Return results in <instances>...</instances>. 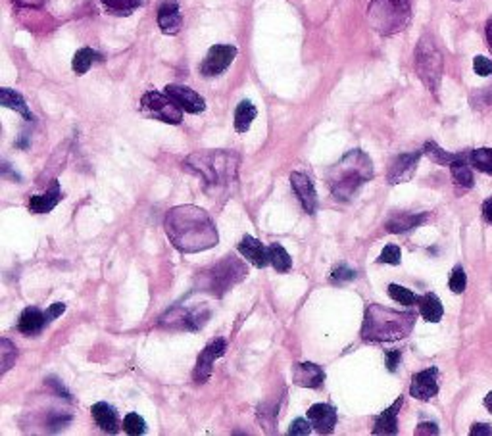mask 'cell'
I'll return each instance as SVG.
<instances>
[{
	"instance_id": "obj_16",
	"label": "cell",
	"mask_w": 492,
	"mask_h": 436,
	"mask_svg": "<svg viewBox=\"0 0 492 436\" xmlns=\"http://www.w3.org/2000/svg\"><path fill=\"white\" fill-rule=\"evenodd\" d=\"M308 419L314 427L316 432L319 434H331L336 427V410L329 404H314L310 410H308Z\"/></svg>"
},
{
	"instance_id": "obj_6",
	"label": "cell",
	"mask_w": 492,
	"mask_h": 436,
	"mask_svg": "<svg viewBox=\"0 0 492 436\" xmlns=\"http://www.w3.org/2000/svg\"><path fill=\"white\" fill-rule=\"evenodd\" d=\"M246 275L248 267L243 260L235 256H225L221 262L208 267V270L201 273V287L202 290L212 292L214 297H223L225 292L241 283Z\"/></svg>"
},
{
	"instance_id": "obj_41",
	"label": "cell",
	"mask_w": 492,
	"mask_h": 436,
	"mask_svg": "<svg viewBox=\"0 0 492 436\" xmlns=\"http://www.w3.org/2000/svg\"><path fill=\"white\" fill-rule=\"evenodd\" d=\"M473 69H475L477 76L487 77V76L492 74V62L488 58H485V56H475Z\"/></svg>"
},
{
	"instance_id": "obj_5",
	"label": "cell",
	"mask_w": 492,
	"mask_h": 436,
	"mask_svg": "<svg viewBox=\"0 0 492 436\" xmlns=\"http://www.w3.org/2000/svg\"><path fill=\"white\" fill-rule=\"evenodd\" d=\"M410 18L412 0H371L368 6V22L381 35L400 33Z\"/></svg>"
},
{
	"instance_id": "obj_49",
	"label": "cell",
	"mask_w": 492,
	"mask_h": 436,
	"mask_svg": "<svg viewBox=\"0 0 492 436\" xmlns=\"http://www.w3.org/2000/svg\"><path fill=\"white\" fill-rule=\"evenodd\" d=\"M487 43H488V49L492 52V16L487 22Z\"/></svg>"
},
{
	"instance_id": "obj_46",
	"label": "cell",
	"mask_w": 492,
	"mask_h": 436,
	"mask_svg": "<svg viewBox=\"0 0 492 436\" xmlns=\"http://www.w3.org/2000/svg\"><path fill=\"white\" fill-rule=\"evenodd\" d=\"M22 8H40L45 4V0H13Z\"/></svg>"
},
{
	"instance_id": "obj_15",
	"label": "cell",
	"mask_w": 492,
	"mask_h": 436,
	"mask_svg": "<svg viewBox=\"0 0 492 436\" xmlns=\"http://www.w3.org/2000/svg\"><path fill=\"white\" fill-rule=\"evenodd\" d=\"M165 94H170L174 101L183 108V111H187V114H202L206 110V101L204 98L192 91L191 87L185 85H167Z\"/></svg>"
},
{
	"instance_id": "obj_17",
	"label": "cell",
	"mask_w": 492,
	"mask_h": 436,
	"mask_svg": "<svg viewBox=\"0 0 492 436\" xmlns=\"http://www.w3.org/2000/svg\"><path fill=\"white\" fill-rule=\"evenodd\" d=\"M292 381L302 388H319L326 381V371L312 361L297 363L292 369Z\"/></svg>"
},
{
	"instance_id": "obj_23",
	"label": "cell",
	"mask_w": 492,
	"mask_h": 436,
	"mask_svg": "<svg viewBox=\"0 0 492 436\" xmlns=\"http://www.w3.org/2000/svg\"><path fill=\"white\" fill-rule=\"evenodd\" d=\"M470 152L458 154V158L450 164V172H452V179L458 187L461 189H471L475 185V179L470 167Z\"/></svg>"
},
{
	"instance_id": "obj_19",
	"label": "cell",
	"mask_w": 492,
	"mask_h": 436,
	"mask_svg": "<svg viewBox=\"0 0 492 436\" xmlns=\"http://www.w3.org/2000/svg\"><path fill=\"white\" fill-rule=\"evenodd\" d=\"M237 250L241 252V254L255 265L258 267V270H264L265 265L270 263V254H268V248H265L258 238H255L252 235H245L243 241L238 243Z\"/></svg>"
},
{
	"instance_id": "obj_12",
	"label": "cell",
	"mask_w": 492,
	"mask_h": 436,
	"mask_svg": "<svg viewBox=\"0 0 492 436\" xmlns=\"http://www.w3.org/2000/svg\"><path fill=\"white\" fill-rule=\"evenodd\" d=\"M421 156H424V150L406 152V154H400V156H397L395 160H392L389 175H387L390 185H398V182L410 181L416 174V167H417Z\"/></svg>"
},
{
	"instance_id": "obj_9",
	"label": "cell",
	"mask_w": 492,
	"mask_h": 436,
	"mask_svg": "<svg viewBox=\"0 0 492 436\" xmlns=\"http://www.w3.org/2000/svg\"><path fill=\"white\" fill-rule=\"evenodd\" d=\"M208 317H210L208 309H201V307L191 309V307L175 306L165 316H162L160 325L167 329H179V331H199L201 327H204Z\"/></svg>"
},
{
	"instance_id": "obj_32",
	"label": "cell",
	"mask_w": 492,
	"mask_h": 436,
	"mask_svg": "<svg viewBox=\"0 0 492 436\" xmlns=\"http://www.w3.org/2000/svg\"><path fill=\"white\" fill-rule=\"evenodd\" d=\"M424 154L425 156L434 162V164H439V165H450L452 164L456 158H458V154H450L446 152L444 148H441L437 143H433V140H427L425 147H424Z\"/></svg>"
},
{
	"instance_id": "obj_35",
	"label": "cell",
	"mask_w": 492,
	"mask_h": 436,
	"mask_svg": "<svg viewBox=\"0 0 492 436\" xmlns=\"http://www.w3.org/2000/svg\"><path fill=\"white\" fill-rule=\"evenodd\" d=\"M389 297L395 302H398V304H404V306H414L419 298V297H416V294L410 289L400 287V285H389Z\"/></svg>"
},
{
	"instance_id": "obj_11",
	"label": "cell",
	"mask_w": 492,
	"mask_h": 436,
	"mask_svg": "<svg viewBox=\"0 0 492 436\" xmlns=\"http://www.w3.org/2000/svg\"><path fill=\"white\" fill-rule=\"evenodd\" d=\"M225 350H228V341L216 339L201 351L199 360H196V368H194V381L196 383L202 385L208 381L210 377H212L214 363H216V360H219L225 354Z\"/></svg>"
},
{
	"instance_id": "obj_14",
	"label": "cell",
	"mask_w": 492,
	"mask_h": 436,
	"mask_svg": "<svg viewBox=\"0 0 492 436\" xmlns=\"http://www.w3.org/2000/svg\"><path fill=\"white\" fill-rule=\"evenodd\" d=\"M291 187H292L294 194H297L299 202L302 204L304 212L314 214L316 208H318V194H316V187H314L312 179L300 172H294V174H291Z\"/></svg>"
},
{
	"instance_id": "obj_44",
	"label": "cell",
	"mask_w": 492,
	"mask_h": 436,
	"mask_svg": "<svg viewBox=\"0 0 492 436\" xmlns=\"http://www.w3.org/2000/svg\"><path fill=\"white\" fill-rule=\"evenodd\" d=\"M66 312V304H62V302H56V304H52L49 309H47V321L50 323L52 319H56V317H60L62 314Z\"/></svg>"
},
{
	"instance_id": "obj_1",
	"label": "cell",
	"mask_w": 492,
	"mask_h": 436,
	"mask_svg": "<svg viewBox=\"0 0 492 436\" xmlns=\"http://www.w3.org/2000/svg\"><path fill=\"white\" fill-rule=\"evenodd\" d=\"M165 235L183 254H196L214 248L219 241L218 227L206 209L199 206H177L165 214Z\"/></svg>"
},
{
	"instance_id": "obj_13",
	"label": "cell",
	"mask_w": 492,
	"mask_h": 436,
	"mask_svg": "<svg viewBox=\"0 0 492 436\" xmlns=\"http://www.w3.org/2000/svg\"><path fill=\"white\" fill-rule=\"evenodd\" d=\"M439 394V369L437 368H429L414 375L412 378V387H410V396L416 400H431L433 396Z\"/></svg>"
},
{
	"instance_id": "obj_27",
	"label": "cell",
	"mask_w": 492,
	"mask_h": 436,
	"mask_svg": "<svg viewBox=\"0 0 492 436\" xmlns=\"http://www.w3.org/2000/svg\"><path fill=\"white\" fill-rule=\"evenodd\" d=\"M0 104H3L4 108H10L13 111H18V114H22L23 120H27V121H33L35 120L33 114H31L30 106L25 104L23 96L20 93H16V91L6 89V87L0 89Z\"/></svg>"
},
{
	"instance_id": "obj_34",
	"label": "cell",
	"mask_w": 492,
	"mask_h": 436,
	"mask_svg": "<svg viewBox=\"0 0 492 436\" xmlns=\"http://www.w3.org/2000/svg\"><path fill=\"white\" fill-rule=\"evenodd\" d=\"M16 358H18V348L13 346L8 339H3L0 341V365H3V369H0V373H6L13 363H16Z\"/></svg>"
},
{
	"instance_id": "obj_29",
	"label": "cell",
	"mask_w": 492,
	"mask_h": 436,
	"mask_svg": "<svg viewBox=\"0 0 492 436\" xmlns=\"http://www.w3.org/2000/svg\"><path fill=\"white\" fill-rule=\"evenodd\" d=\"M98 62H103V56L98 54L96 50L85 47V49H79L74 56V62H72V67H74V72L77 76H85L89 69L98 64Z\"/></svg>"
},
{
	"instance_id": "obj_25",
	"label": "cell",
	"mask_w": 492,
	"mask_h": 436,
	"mask_svg": "<svg viewBox=\"0 0 492 436\" xmlns=\"http://www.w3.org/2000/svg\"><path fill=\"white\" fill-rule=\"evenodd\" d=\"M427 219V214H407V212H402V214H395L389 221H387V231L389 233H406V231H412L416 227H419L421 223H424Z\"/></svg>"
},
{
	"instance_id": "obj_48",
	"label": "cell",
	"mask_w": 492,
	"mask_h": 436,
	"mask_svg": "<svg viewBox=\"0 0 492 436\" xmlns=\"http://www.w3.org/2000/svg\"><path fill=\"white\" fill-rule=\"evenodd\" d=\"M483 216L488 223H492V196L488 200H485V204H483Z\"/></svg>"
},
{
	"instance_id": "obj_38",
	"label": "cell",
	"mask_w": 492,
	"mask_h": 436,
	"mask_svg": "<svg viewBox=\"0 0 492 436\" xmlns=\"http://www.w3.org/2000/svg\"><path fill=\"white\" fill-rule=\"evenodd\" d=\"M379 263H389V265H398L402 262V252L398 246L395 245H389L383 248L381 252V256L377 258Z\"/></svg>"
},
{
	"instance_id": "obj_24",
	"label": "cell",
	"mask_w": 492,
	"mask_h": 436,
	"mask_svg": "<svg viewBox=\"0 0 492 436\" xmlns=\"http://www.w3.org/2000/svg\"><path fill=\"white\" fill-rule=\"evenodd\" d=\"M47 323H49L47 314L40 312L39 307H25L22 312V316H20L18 329L23 334H35V333H39L40 329H43Z\"/></svg>"
},
{
	"instance_id": "obj_45",
	"label": "cell",
	"mask_w": 492,
	"mask_h": 436,
	"mask_svg": "<svg viewBox=\"0 0 492 436\" xmlns=\"http://www.w3.org/2000/svg\"><path fill=\"white\" fill-rule=\"evenodd\" d=\"M416 434H439V427L434 423H421L416 429Z\"/></svg>"
},
{
	"instance_id": "obj_3",
	"label": "cell",
	"mask_w": 492,
	"mask_h": 436,
	"mask_svg": "<svg viewBox=\"0 0 492 436\" xmlns=\"http://www.w3.org/2000/svg\"><path fill=\"white\" fill-rule=\"evenodd\" d=\"M416 325V314L395 312L381 304H371L365 309L362 339L365 343H392L406 339Z\"/></svg>"
},
{
	"instance_id": "obj_28",
	"label": "cell",
	"mask_w": 492,
	"mask_h": 436,
	"mask_svg": "<svg viewBox=\"0 0 492 436\" xmlns=\"http://www.w3.org/2000/svg\"><path fill=\"white\" fill-rule=\"evenodd\" d=\"M256 116H258V110L250 101L238 102V106L235 110V131L237 133H246L250 129L252 121L256 120Z\"/></svg>"
},
{
	"instance_id": "obj_33",
	"label": "cell",
	"mask_w": 492,
	"mask_h": 436,
	"mask_svg": "<svg viewBox=\"0 0 492 436\" xmlns=\"http://www.w3.org/2000/svg\"><path fill=\"white\" fill-rule=\"evenodd\" d=\"M470 162L483 174H492V148H477L470 152Z\"/></svg>"
},
{
	"instance_id": "obj_8",
	"label": "cell",
	"mask_w": 492,
	"mask_h": 436,
	"mask_svg": "<svg viewBox=\"0 0 492 436\" xmlns=\"http://www.w3.org/2000/svg\"><path fill=\"white\" fill-rule=\"evenodd\" d=\"M140 110H143L148 118L160 120L170 125H179L183 121V108L165 93H145L143 98H140Z\"/></svg>"
},
{
	"instance_id": "obj_39",
	"label": "cell",
	"mask_w": 492,
	"mask_h": 436,
	"mask_svg": "<svg viewBox=\"0 0 492 436\" xmlns=\"http://www.w3.org/2000/svg\"><path fill=\"white\" fill-rule=\"evenodd\" d=\"M358 277V273L354 270H350L348 265H339L335 267L333 273H331V280L333 283H348V280H354Z\"/></svg>"
},
{
	"instance_id": "obj_4",
	"label": "cell",
	"mask_w": 492,
	"mask_h": 436,
	"mask_svg": "<svg viewBox=\"0 0 492 436\" xmlns=\"http://www.w3.org/2000/svg\"><path fill=\"white\" fill-rule=\"evenodd\" d=\"M373 177V164L362 150H350L336 162L327 175L329 189L336 200H350L358 189Z\"/></svg>"
},
{
	"instance_id": "obj_2",
	"label": "cell",
	"mask_w": 492,
	"mask_h": 436,
	"mask_svg": "<svg viewBox=\"0 0 492 436\" xmlns=\"http://www.w3.org/2000/svg\"><path fill=\"white\" fill-rule=\"evenodd\" d=\"M241 156L233 150H199L183 162V170L202 181L208 196L229 194L237 182V172Z\"/></svg>"
},
{
	"instance_id": "obj_20",
	"label": "cell",
	"mask_w": 492,
	"mask_h": 436,
	"mask_svg": "<svg viewBox=\"0 0 492 436\" xmlns=\"http://www.w3.org/2000/svg\"><path fill=\"white\" fill-rule=\"evenodd\" d=\"M93 419L96 421V425L101 427V431L108 432V434H116L120 429V421H118V414L114 407L106 402H98L91 407Z\"/></svg>"
},
{
	"instance_id": "obj_18",
	"label": "cell",
	"mask_w": 492,
	"mask_h": 436,
	"mask_svg": "<svg viewBox=\"0 0 492 436\" xmlns=\"http://www.w3.org/2000/svg\"><path fill=\"white\" fill-rule=\"evenodd\" d=\"M158 27L165 35H177L181 31L183 18L175 0H164L158 8Z\"/></svg>"
},
{
	"instance_id": "obj_42",
	"label": "cell",
	"mask_w": 492,
	"mask_h": 436,
	"mask_svg": "<svg viewBox=\"0 0 492 436\" xmlns=\"http://www.w3.org/2000/svg\"><path fill=\"white\" fill-rule=\"evenodd\" d=\"M385 360H387V369L395 373L398 369L400 360H402L400 350H389V351H385Z\"/></svg>"
},
{
	"instance_id": "obj_21",
	"label": "cell",
	"mask_w": 492,
	"mask_h": 436,
	"mask_svg": "<svg viewBox=\"0 0 492 436\" xmlns=\"http://www.w3.org/2000/svg\"><path fill=\"white\" fill-rule=\"evenodd\" d=\"M62 200V191H60V185L58 181L52 182V189L45 194H35L31 196L30 200V209L35 214H49L52 212V209L58 206V202Z\"/></svg>"
},
{
	"instance_id": "obj_26",
	"label": "cell",
	"mask_w": 492,
	"mask_h": 436,
	"mask_svg": "<svg viewBox=\"0 0 492 436\" xmlns=\"http://www.w3.org/2000/svg\"><path fill=\"white\" fill-rule=\"evenodd\" d=\"M417 304H419V314L424 316L425 321L439 323L443 319L444 307H443V302L439 300L437 294L427 292V294H424V297L417 298Z\"/></svg>"
},
{
	"instance_id": "obj_7",
	"label": "cell",
	"mask_w": 492,
	"mask_h": 436,
	"mask_svg": "<svg viewBox=\"0 0 492 436\" xmlns=\"http://www.w3.org/2000/svg\"><path fill=\"white\" fill-rule=\"evenodd\" d=\"M414 66L421 83H424L433 94H437L441 87L444 62H443V54L437 49V45H434L431 35H424L419 39L416 54H414Z\"/></svg>"
},
{
	"instance_id": "obj_22",
	"label": "cell",
	"mask_w": 492,
	"mask_h": 436,
	"mask_svg": "<svg viewBox=\"0 0 492 436\" xmlns=\"http://www.w3.org/2000/svg\"><path fill=\"white\" fill-rule=\"evenodd\" d=\"M404 404V398L400 396L389 410H385L381 415L375 419L373 434H397L398 432V412Z\"/></svg>"
},
{
	"instance_id": "obj_37",
	"label": "cell",
	"mask_w": 492,
	"mask_h": 436,
	"mask_svg": "<svg viewBox=\"0 0 492 436\" xmlns=\"http://www.w3.org/2000/svg\"><path fill=\"white\" fill-rule=\"evenodd\" d=\"M466 285H468L466 271H463L461 265H456L454 270H452V273H450L448 287H450V290H452L454 294H461L463 290H466Z\"/></svg>"
},
{
	"instance_id": "obj_30",
	"label": "cell",
	"mask_w": 492,
	"mask_h": 436,
	"mask_svg": "<svg viewBox=\"0 0 492 436\" xmlns=\"http://www.w3.org/2000/svg\"><path fill=\"white\" fill-rule=\"evenodd\" d=\"M268 254H270V263L273 265V270L277 273H287L291 270V267H292L291 254L279 243H273L268 248Z\"/></svg>"
},
{
	"instance_id": "obj_40",
	"label": "cell",
	"mask_w": 492,
	"mask_h": 436,
	"mask_svg": "<svg viewBox=\"0 0 492 436\" xmlns=\"http://www.w3.org/2000/svg\"><path fill=\"white\" fill-rule=\"evenodd\" d=\"M312 423H310V419H302V417H299V419H294L292 421V423H291V427H289V434H292V436H308V434H310L312 432Z\"/></svg>"
},
{
	"instance_id": "obj_47",
	"label": "cell",
	"mask_w": 492,
	"mask_h": 436,
	"mask_svg": "<svg viewBox=\"0 0 492 436\" xmlns=\"http://www.w3.org/2000/svg\"><path fill=\"white\" fill-rule=\"evenodd\" d=\"M483 434H492L490 425H487V423H477V425L471 429V436H483Z\"/></svg>"
},
{
	"instance_id": "obj_10",
	"label": "cell",
	"mask_w": 492,
	"mask_h": 436,
	"mask_svg": "<svg viewBox=\"0 0 492 436\" xmlns=\"http://www.w3.org/2000/svg\"><path fill=\"white\" fill-rule=\"evenodd\" d=\"M235 58H237V47L214 45L208 50L204 62L201 64V74L204 77H218L233 64Z\"/></svg>"
},
{
	"instance_id": "obj_50",
	"label": "cell",
	"mask_w": 492,
	"mask_h": 436,
	"mask_svg": "<svg viewBox=\"0 0 492 436\" xmlns=\"http://www.w3.org/2000/svg\"><path fill=\"white\" fill-rule=\"evenodd\" d=\"M485 405H487V410L492 414V392H488L485 396Z\"/></svg>"
},
{
	"instance_id": "obj_31",
	"label": "cell",
	"mask_w": 492,
	"mask_h": 436,
	"mask_svg": "<svg viewBox=\"0 0 492 436\" xmlns=\"http://www.w3.org/2000/svg\"><path fill=\"white\" fill-rule=\"evenodd\" d=\"M147 3V0H103L104 8L114 16H131V13Z\"/></svg>"
},
{
	"instance_id": "obj_36",
	"label": "cell",
	"mask_w": 492,
	"mask_h": 436,
	"mask_svg": "<svg viewBox=\"0 0 492 436\" xmlns=\"http://www.w3.org/2000/svg\"><path fill=\"white\" fill-rule=\"evenodd\" d=\"M123 431L131 434V436H139V434H145L147 431V423H145V419L140 417L139 414H130V415H125L123 419Z\"/></svg>"
},
{
	"instance_id": "obj_43",
	"label": "cell",
	"mask_w": 492,
	"mask_h": 436,
	"mask_svg": "<svg viewBox=\"0 0 492 436\" xmlns=\"http://www.w3.org/2000/svg\"><path fill=\"white\" fill-rule=\"evenodd\" d=\"M47 385H49L50 388H54V392L58 394V396H62V398H66V400H72V394H69V392L66 390V387L58 381V378L49 377V378H47Z\"/></svg>"
}]
</instances>
